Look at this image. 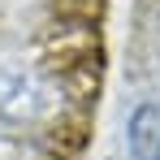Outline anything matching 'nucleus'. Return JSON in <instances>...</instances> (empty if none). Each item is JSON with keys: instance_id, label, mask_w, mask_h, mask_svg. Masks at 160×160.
<instances>
[{"instance_id": "nucleus-2", "label": "nucleus", "mask_w": 160, "mask_h": 160, "mask_svg": "<svg viewBox=\"0 0 160 160\" xmlns=\"http://www.w3.org/2000/svg\"><path fill=\"white\" fill-rule=\"evenodd\" d=\"M126 147L130 160H160V104L143 100L126 121Z\"/></svg>"}, {"instance_id": "nucleus-1", "label": "nucleus", "mask_w": 160, "mask_h": 160, "mask_svg": "<svg viewBox=\"0 0 160 160\" xmlns=\"http://www.w3.org/2000/svg\"><path fill=\"white\" fill-rule=\"evenodd\" d=\"M52 108H56V100L39 74L18 69V65H0V121L30 126V121L48 117Z\"/></svg>"}]
</instances>
